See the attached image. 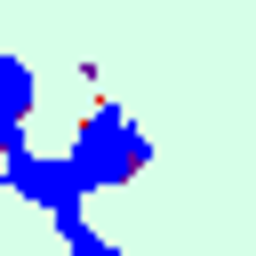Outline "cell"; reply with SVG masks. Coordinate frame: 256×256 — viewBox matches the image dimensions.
<instances>
[{
	"mask_svg": "<svg viewBox=\"0 0 256 256\" xmlns=\"http://www.w3.org/2000/svg\"><path fill=\"white\" fill-rule=\"evenodd\" d=\"M0 176H8V192L16 200H32L56 232H72V224H88V168L72 160V152H32V144H0Z\"/></svg>",
	"mask_w": 256,
	"mask_h": 256,
	"instance_id": "6da1fadb",
	"label": "cell"
},
{
	"mask_svg": "<svg viewBox=\"0 0 256 256\" xmlns=\"http://www.w3.org/2000/svg\"><path fill=\"white\" fill-rule=\"evenodd\" d=\"M72 160L88 168V184H96V192H120V184L152 160V136H144L120 104H96V112L80 120V136H72Z\"/></svg>",
	"mask_w": 256,
	"mask_h": 256,
	"instance_id": "7a4b0ae2",
	"label": "cell"
},
{
	"mask_svg": "<svg viewBox=\"0 0 256 256\" xmlns=\"http://www.w3.org/2000/svg\"><path fill=\"white\" fill-rule=\"evenodd\" d=\"M40 104V80L24 56H0V144H24V120Z\"/></svg>",
	"mask_w": 256,
	"mask_h": 256,
	"instance_id": "3957f363",
	"label": "cell"
},
{
	"mask_svg": "<svg viewBox=\"0 0 256 256\" xmlns=\"http://www.w3.org/2000/svg\"><path fill=\"white\" fill-rule=\"evenodd\" d=\"M64 256H120V248H112L96 224H72V232H64Z\"/></svg>",
	"mask_w": 256,
	"mask_h": 256,
	"instance_id": "277c9868",
	"label": "cell"
},
{
	"mask_svg": "<svg viewBox=\"0 0 256 256\" xmlns=\"http://www.w3.org/2000/svg\"><path fill=\"white\" fill-rule=\"evenodd\" d=\"M0 200H8V176H0Z\"/></svg>",
	"mask_w": 256,
	"mask_h": 256,
	"instance_id": "5b68a950",
	"label": "cell"
}]
</instances>
